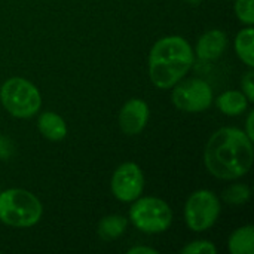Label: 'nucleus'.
<instances>
[{
	"instance_id": "f257e3e1",
	"label": "nucleus",
	"mask_w": 254,
	"mask_h": 254,
	"mask_svg": "<svg viewBox=\"0 0 254 254\" xmlns=\"http://www.w3.org/2000/svg\"><path fill=\"white\" fill-rule=\"evenodd\" d=\"M253 141L243 129L226 127L216 131L204 150V164L220 180H237L253 165Z\"/></svg>"
},
{
	"instance_id": "f03ea898",
	"label": "nucleus",
	"mask_w": 254,
	"mask_h": 254,
	"mask_svg": "<svg viewBox=\"0 0 254 254\" xmlns=\"http://www.w3.org/2000/svg\"><path fill=\"white\" fill-rule=\"evenodd\" d=\"M195 55L189 42L180 36L159 39L149 54V76L159 89H170L188 74Z\"/></svg>"
},
{
	"instance_id": "7ed1b4c3",
	"label": "nucleus",
	"mask_w": 254,
	"mask_h": 254,
	"mask_svg": "<svg viewBox=\"0 0 254 254\" xmlns=\"http://www.w3.org/2000/svg\"><path fill=\"white\" fill-rule=\"evenodd\" d=\"M43 214L42 202L25 189L0 192V222L13 228H30Z\"/></svg>"
},
{
	"instance_id": "20e7f679",
	"label": "nucleus",
	"mask_w": 254,
	"mask_h": 254,
	"mask_svg": "<svg viewBox=\"0 0 254 254\" xmlns=\"http://www.w3.org/2000/svg\"><path fill=\"white\" fill-rule=\"evenodd\" d=\"M0 101L3 107L18 119L34 116L42 106L39 89L24 77H10L0 88Z\"/></svg>"
},
{
	"instance_id": "39448f33",
	"label": "nucleus",
	"mask_w": 254,
	"mask_h": 254,
	"mask_svg": "<svg viewBox=\"0 0 254 254\" xmlns=\"http://www.w3.org/2000/svg\"><path fill=\"white\" fill-rule=\"evenodd\" d=\"M129 208L131 223L144 234H162L173 223L170 205L156 196L137 198Z\"/></svg>"
},
{
	"instance_id": "423d86ee",
	"label": "nucleus",
	"mask_w": 254,
	"mask_h": 254,
	"mask_svg": "<svg viewBox=\"0 0 254 254\" xmlns=\"http://www.w3.org/2000/svg\"><path fill=\"white\" fill-rule=\"evenodd\" d=\"M220 216V201L211 190L193 192L185 205V220L190 231L204 232L210 229Z\"/></svg>"
},
{
	"instance_id": "0eeeda50",
	"label": "nucleus",
	"mask_w": 254,
	"mask_h": 254,
	"mask_svg": "<svg viewBox=\"0 0 254 254\" xmlns=\"http://www.w3.org/2000/svg\"><path fill=\"white\" fill-rule=\"evenodd\" d=\"M173 88V104L179 110L186 113H201L207 110L214 100L210 83L202 79H189L185 82H179Z\"/></svg>"
},
{
	"instance_id": "6e6552de",
	"label": "nucleus",
	"mask_w": 254,
	"mask_h": 254,
	"mask_svg": "<svg viewBox=\"0 0 254 254\" xmlns=\"http://www.w3.org/2000/svg\"><path fill=\"white\" fill-rule=\"evenodd\" d=\"M110 188L116 199L132 202L143 193L144 174L135 162H124L115 170Z\"/></svg>"
},
{
	"instance_id": "1a4fd4ad",
	"label": "nucleus",
	"mask_w": 254,
	"mask_h": 254,
	"mask_svg": "<svg viewBox=\"0 0 254 254\" xmlns=\"http://www.w3.org/2000/svg\"><path fill=\"white\" fill-rule=\"evenodd\" d=\"M149 121V106L141 98L128 100L119 113V127L127 135L140 134Z\"/></svg>"
},
{
	"instance_id": "9d476101",
	"label": "nucleus",
	"mask_w": 254,
	"mask_h": 254,
	"mask_svg": "<svg viewBox=\"0 0 254 254\" xmlns=\"http://www.w3.org/2000/svg\"><path fill=\"white\" fill-rule=\"evenodd\" d=\"M228 46V36L219 28L205 31L196 43V57L204 61L219 58Z\"/></svg>"
},
{
	"instance_id": "9b49d317",
	"label": "nucleus",
	"mask_w": 254,
	"mask_h": 254,
	"mask_svg": "<svg viewBox=\"0 0 254 254\" xmlns=\"http://www.w3.org/2000/svg\"><path fill=\"white\" fill-rule=\"evenodd\" d=\"M37 128L40 134L51 141H61L67 137V125L55 112H43L39 116Z\"/></svg>"
},
{
	"instance_id": "f8f14e48",
	"label": "nucleus",
	"mask_w": 254,
	"mask_h": 254,
	"mask_svg": "<svg viewBox=\"0 0 254 254\" xmlns=\"http://www.w3.org/2000/svg\"><path fill=\"white\" fill-rule=\"evenodd\" d=\"M249 100L243 91H226L219 95L216 104L219 110L226 116H238L244 113L249 107Z\"/></svg>"
},
{
	"instance_id": "ddd939ff",
	"label": "nucleus",
	"mask_w": 254,
	"mask_h": 254,
	"mask_svg": "<svg viewBox=\"0 0 254 254\" xmlns=\"http://www.w3.org/2000/svg\"><path fill=\"white\" fill-rule=\"evenodd\" d=\"M228 249L232 254L254 253V228L252 225L235 229L228 243Z\"/></svg>"
},
{
	"instance_id": "4468645a",
	"label": "nucleus",
	"mask_w": 254,
	"mask_h": 254,
	"mask_svg": "<svg viewBox=\"0 0 254 254\" xmlns=\"http://www.w3.org/2000/svg\"><path fill=\"white\" fill-rule=\"evenodd\" d=\"M127 226H128V220L124 216L112 214L100 220L97 232L103 241H113V240H118L125 232Z\"/></svg>"
},
{
	"instance_id": "2eb2a0df",
	"label": "nucleus",
	"mask_w": 254,
	"mask_h": 254,
	"mask_svg": "<svg viewBox=\"0 0 254 254\" xmlns=\"http://www.w3.org/2000/svg\"><path fill=\"white\" fill-rule=\"evenodd\" d=\"M254 30L252 25L243 28L235 37V51L238 58L250 68L254 67Z\"/></svg>"
},
{
	"instance_id": "dca6fc26",
	"label": "nucleus",
	"mask_w": 254,
	"mask_h": 254,
	"mask_svg": "<svg viewBox=\"0 0 254 254\" xmlns=\"http://www.w3.org/2000/svg\"><path fill=\"white\" fill-rule=\"evenodd\" d=\"M250 188L247 185H232L223 192V201L229 205H243L250 199Z\"/></svg>"
},
{
	"instance_id": "f3484780",
	"label": "nucleus",
	"mask_w": 254,
	"mask_h": 254,
	"mask_svg": "<svg viewBox=\"0 0 254 254\" xmlns=\"http://www.w3.org/2000/svg\"><path fill=\"white\" fill-rule=\"evenodd\" d=\"M254 0H235V13L246 25L254 24Z\"/></svg>"
},
{
	"instance_id": "a211bd4d",
	"label": "nucleus",
	"mask_w": 254,
	"mask_h": 254,
	"mask_svg": "<svg viewBox=\"0 0 254 254\" xmlns=\"http://www.w3.org/2000/svg\"><path fill=\"white\" fill-rule=\"evenodd\" d=\"M216 246L205 240L192 241L180 250L182 254H216Z\"/></svg>"
},
{
	"instance_id": "6ab92c4d",
	"label": "nucleus",
	"mask_w": 254,
	"mask_h": 254,
	"mask_svg": "<svg viewBox=\"0 0 254 254\" xmlns=\"http://www.w3.org/2000/svg\"><path fill=\"white\" fill-rule=\"evenodd\" d=\"M254 71L250 68L244 76H243V80H241V88H243V94L247 97V100L252 103L254 101Z\"/></svg>"
},
{
	"instance_id": "aec40b11",
	"label": "nucleus",
	"mask_w": 254,
	"mask_h": 254,
	"mask_svg": "<svg viewBox=\"0 0 254 254\" xmlns=\"http://www.w3.org/2000/svg\"><path fill=\"white\" fill-rule=\"evenodd\" d=\"M12 155V144L6 138H0V159L6 161Z\"/></svg>"
},
{
	"instance_id": "412c9836",
	"label": "nucleus",
	"mask_w": 254,
	"mask_h": 254,
	"mask_svg": "<svg viewBox=\"0 0 254 254\" xmlns=\"http://www.w3.org/2000/svg\"><path fill=\"white\" fill-rule=\"evenodd\" d=\"M253 121H254V112H250L249 113V116H247V122H246V134H247V137L254 141V129H253Z\"/></svg>"
},
{
	"instance_id": "4be33fe9",
	"label": "nucleus",
	"mask_w": 254,
	"mask_h": 254,
	"mask_svg": "<svg viewBox=\"0 0 254 254\" xmlns=\"http://www.w3.org/2000/svg\"><path fill=\"white\" fill-rule=\"evenodd\" d=\"M128 254H158V252L155 249H150V247H132L128 250Z\"/></svg>"
},
{
	"instance_id": "5701e85b",
	"label": "nucleus",
	"mask_w": 254,
	"mask_h": 254,
	"mask_svg": "<svg viewBox=\"0 0 254 254\" xmlns=\"http://www.w3.org/2000/svg\"><path fill=\"white\" fill-rule=\"evenodd\" d=\"M186 1H188L189 4H193V6H198V4H199V3H201L202 0H186Z\"/></svg>"
}]
</instances>
